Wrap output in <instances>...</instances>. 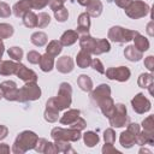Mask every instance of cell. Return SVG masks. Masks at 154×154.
<instances>
[{"instance_id": "1", "label": "cell", "mask_w": 154, "mask_h": 154, "mask_svg": "<svg viewBox=\"0 0 154 154\" xmlns=\"http://www.w3.org/2000/svg\"><path fill=\"white\" fill-rule=\"evenodd\" d=\"M38 140V136L30 130H24L19 132L12 144L11 152L14 154H24L30 149H34L36 146V142Z\"/></svg>"}, {"instance_id": "2", "label": "cell", "mask_w": 154, "mask_h": 154, "mask_svg": "<svg viewBox=\"0 0 154 154\" xmlns=\"http://www.w3.org/2000/svg\"><path fill=\"white\" fill-rule=\"evenodd\" d=\"M52 100H53L54 106L59 111L69 108L71 106V102H72V87H71V84L67 82L60 83L59 89H58V95L52 97Z\"/></svg>"}, {"instance_id": "3", "label": "cell", "mask_w": 154, "mask_h": 154, "mask_svg": "<svg viewBox=\"0 0 154 154\" xmlns=\"http://www.w3.org/2000/svg\"><path fill=\"white\" fill-rule=\"evenodd\" d=\"M41 97V88L36 82H28L22 88L18 89L17 101L24 103L29 101H35Z\"/></svg>"}, {"instance_id": "4", "label": "cell", "mask_w": 154, "mask_h": 154, "mask_svg": "<svg viewBox=\"0 0 154 154\" xmlns=\"http://www.w3.org/2000/svg\"><path fill=\"white\" fill-rule=\"evenodd\" d=\"M137 32H138V31H136V30H130V29H126V28L116 25V26H112V28L108 30L107 37H108L112 42L126 43V42L132 41V38L135 37V35H136Z\"/></svg>"}, {"instance_id": "5", "label": "cell", "mask_w": 154, "mask_h": 154, "mask_svg": "<svg viewBox=\"0 0 154 154\" xmlns=\"http://www.w3.org/2000/svg\"><path fill=\"white\" fill-rule=\"evenodd\" d=\"M124 11H125V14L129 18L140 19L142 17H146L149 13L150 7H149V5L147 2H144L142 0H135V1L132 0L131 4L126 8H124Z\"/></svg>"}, {"instance_id": "6", "label": "cell", "mask_w": 154, "mask_h": 154, "mask_svg": "<svg viewBox=\"0 0 154 154\" xmlns=\"http://www.w3.org/2000/svg\"><path fill=\"white\" fill-rule=\"evenodd\" d=\"M51 137L54 141L55 140H65V141H69V142H77L82 137V134L77 129H72V128L64 129V128H58L57 126V128L52 129Z\"/></svg>"}, {"instance_id": "7", "label": "cell", "mask_w": 154, "mask_h": 154, "mask_svg": "<svg viewBox=\"0 0 154 154\" xmlns=\"http://www.w3.org/2000/svg\"><path fill=\"white\" fill-rule=\"evenodd\" d=\"M109 125L113 128H124L129 123V117H128V111L124 103H117L114 107L113 114L108 118Z\"/></svg>"}, {"instance_id": "8", "label": "cell", "mask_w": 154, "mask_h": 154, "mask_svg": "<svg viewBox=\"0 0 154 154\" xmlns=\"http://www.w3.org/2000/svg\"><path fill=\"white\" fill-rule=\"evenodd\" d=\"M105 75L108 79L126 82L131 76V71L126 66H117V67H108L107 70H105Z\"/></svg>"}, {"instance_id": "9", "label": "cell", "mask_w": 154, "mask_h": 154, "mask_svg": "<svg viewBox=\"0 0 154 154\" xmlns=\"http://www.w3.org/2000/svg\"><path fill=\"white\" fill-rule=\"evenodd\" d=\"M131 106H132V109L138 113V114H143V113H147L150 111L152 108V103L150 101L144 96V94L142 93H138L136 94L132 100H131Z\"/></svg>"}, {"instance_id": "10", "label": "cell", "mask_w": 154, "mask_h": 154, "mask_svg": "<svg viewBox=\"0 0 154 154\" xmlns=\"http://www.w3.org/2000/svg\"><path fill=\"white\" fill-rule=\"evenodd\" d=\"M0 91L4 99L7 101H17L18 87L14 81H4L0 83Z\"/></svg>"}, {"instance_id": "11", "label": "cell", "mask_w": 154, "mask_h": 154, "mask_svg": "<svg viewBox=\"0 0 154 154\" xmlns=\"http://www.w3.org/2000/svg\"><path fill=\"white\" fill-rule=\"evenodd\" d=\"M107 96H111V88L108 84H105V83L97 85L95 89H91V91H90V100L95 105L101 99H105Z\"/></svg>"}, {"instance_id": "12", "label": "cell", "mask_w": 154, "mask_h": 154, "mask_svg": "<svg viewBox=\"0 0 154 154\" xmlns=\"http://www.w3.org/2000/svg\"><path fill=\"white\" fill-rule=\"evenodd\" d=\"M55 69L60 73H70L75 69V61L69 55L60 57V58H58V60L55 63Z\"/></svg>"}, {"instance_id": "13", "label": "cell", "mask_w": 154, "mask_h": 154, "mask_svg": "<svg viewBox=\"0 0 154 154\" xmlns=\"http://www.w3.org/2000/svg\"><path fill=\"white\" fill-rule=\"evenodd\" d=\"M16 75H17V77H19L25 83H28V82H37V75H36V72L32 71L31 69H28L24 64H20L19 63Z\"/></svg>"}, {"instance_id": "14", "label": "cell", "mask_w": 154, "mask_h": 154, "mask_svg": "<svg viewBox=\"0 0 154 154\" xmlns=\"http://www.w3.org/2000/svg\"><path fill=\"white\" fill-rule=\"evenodd\" d=\"M43 117H45V120L48 123H55L59 118V109L54 106L52 97L48 99L46 102V109H45Z\"/></svg>"}, {"instance_id": "15", "label": "cell", "mask_w": 154, "mask_h": 154, "mask_svg": "<svg viewBox=\"0 0 154 154\" xmlns=\"http://www.w3.org/2000/svg\"><path fill=\"white\" fill-rule=\"evenodd\" d=\"M89 28H90V16L87 12H83L78 16L76 31L78 32L79 36L85 35V34H89Z\"/></svg>"}, {"instance_id": "16", "label": "cell", "mask_w": 154, "mask_h": 154, "mask_svg": "<svg viewBox=\"0 0 154 154\" xmlns=\"http://www.w3.org/2000/svg\"><path fill=\"white\" fill-rule=\"evenodd\" d=\"M96 105L99 106V108L101 109L102 114H103L106 118H109V117L113 114V112H114L116 103H114V101H113V99H112L111 96H107V97H105V99H101Z\"/></svg>"}, {"instance_id": "17", "label": "cell", "mask_w": 154, "mask_h": 154, "mask_svg": "<svg viewBox=\"0 0 154 154\" xmlns=\"http://www.w3.org/2000/svg\"><path fill=\"white\" fill-rule=\"evenodd\" d=\"M95 46H96V38H94L89 34L79 36V47H81V49L93 54V52L95 49Z\"/></svg>"}, {"instance_id": "18", "label": "cell", "mask_w": 154, "mask_h": 154, "mask_svg": "<svg viewBox=\"0 0 154 154\" xmlns=\"http://www.w3.org/2000/svg\"><path fill=\"white\" fill-rule=\"evenodd\" d=\"M19 63L12 60H1L0 61V75L1 76H11L16 75Z\"/></svg>"}, {"instance_id": "19", "label": "cell", "mask_w": 154, "mask_h": 154, "mask_svg": "<svg viewBox=\"0 0 154 154\" xmlns=\"http://www.w3.org/2000/svg\"><path fill=\"white\" fill-rule=\"evenodd\" d=\"M31 5H30V0H19L18 2H16L12 7V13L17 17L20 18L23 17L24 13H26L28 11H31Z\"/></svg>"}, {"instance_id": "20", "label": "cell", "mask_w": 154, "mask_h": 154, "mask_svg": "<svg viewBox=\"0 0 154 154\" xmlns=\"http://www.w3.org/2000/svg\"><path fill=\"white\" fill-rule=\"evenodd\" d=\"M79 38V35L76 30H66L63 32V35L60 36V43L63 45V47H69V46H72L73 43L77 42V40Z\"/></svg>"}, {"instance_id": "21", "label": "cell", "mask_w": 154, "mask_h": 154, "mask_svg": "<svg viewBox=\"0 0 154 154\" xmlns=\"http://www.w3.org/2000/svg\"><path fill=\"white\" fill-rule=\"evenodd\" d=\"M79 114H81V111L77 109V108L67 109V111L61 116V118L59 119V122H60L61 125H69V126H70L72 123H75V122L77 120V118L79 117Z\"/></svg>"}, {"instance_id": "22", "label": "cell", "mask_w": 154, "mask_h": 154, "mask_svg": "<svg viewBox=\"0 0 154 154\" xmlns=\"http://www.w3.org/2000/svg\"><path fill=\"white\" fill-rule=\"evenodd\" d=\"M124 57L129 60V61H140L142 58H143V53L140 52L134 45H130V46H126L125 49H124Z\"/></svg>"}, {"instance_id": "23", "label": "cell", "mask_w": 154, "mask_h": 154, "mask_svg": "<svg viewBox=\"0 0 154 154\" xmlns=\"http://www.w3.org/2000/svg\"><path fill=\"white\" fill-rule=\"evenodd\" d=\"M153 82H154V77H153V73H141L138 76V79H137V84L140 88H143V89H148L150 94H153V90H152V87H153Z\"/></svg>"}, {"instance_id": "24", "label": "cell", "mask_w": 154, "mask_h": 154, "mask_svg": "<svg viewBox=\"0 0 154 154\" xmlns=\"http://www.w3.org/2000/svg\"><path fill=\"white\" fill-rule=\"evenodd\" d=\"M87 7V13L90 16V17H99L101 13H102V10H103V5L100 0H90L89 4L85 6Z\"/></svg>"}, {"instance_id": "25", "label": "cell", "mask_w": 154, "mask_h": 154, "mask_svg": "<svg viewBox=\"0 0 154 154\" xmlns=\"http://www.w3.org/2000/svg\"><path fill=\"white\" fill-rule=\"evenodd\" d=\"M91 54L81 49L78 53H77V57H76V64L78 67L81 69H87L90 66V63H91Z\"/></svg>"}, {"instance_id": "26", "label": "cell", "mask_w": 154, "mask_h": 154, "mask_svg": "<svg viewBox=\"0 0 154 154\" xmlns=\"http://www.w3.org/2000/svg\"><path fill=\"white\" fill-rule=\"evenodd\" d=\"M54 57H52L51 54L48 53H45L41 55L40 58V61H38V65H40V69L43 71V72H49L53 70L54 67Z\"/></svg>"}, {"instance_id": "27", "label": "cell", "mask_w": 154, "mask_h": 154, "mask_svg": "<svg viewBox=\"0 0 154 154\" xmlns=\"http://www.w3.org/2000/svg\"><path fill=\"white\" fill-rule=\"evenodd\" d=\"M134 40V46L140 51V52H146L149 49V41L147 37H144L143 35H141L140 32H137L135 35V37L132 38Z\"/></svg>"}, {"instance_id": "28", "label": "cell", "mask_w": 154, "mask_h": 154, "mask_svg": "<svg viewBox=\"0 0 154 154\" xmlns=\"http://www.w3.org/2000/svg\"><path fill=\"white\" fill-rule=\"evenodd\" d=\"M119 142H120L122 147H124V148H131L135 144V135L131 134L129 130H125V131H123L120 134Z\"/></svg>"}, {"instance_id": "29", "label": "cell", "mask_w": 154, "mask_h": 154, "mask_svg": "<svg viewBox=\"0 0 154 154\" xmlns=\"http://www.w3.org/2000/svg\"><path fill=\"white\" fill-rule=\"evenodd\" d=\"M109 51H111L109 41L107 38H100V40H96V46H95V49H94L93 54L94 55H100V54L107 53Z\"/></svg>"}, {"instance_id": "30", "label": "cell", "mask_w": 154, "mask_h": 154, "mask_svg": "<svg viewBox=\"0 0 154 154\" xmlns=\"http://www.w3.org/2000/svg\"><path fill=\"white\" fill-rule=\"evenodd\" d=\"M30 41L32 45H35L36 47H43L47 41H48V37H47V34L43 32V31H36L34 34H31L30 36Z\"/></svg>"}, {"instance_id": "31", "label": "cell", "mask_w": 154, "mask_h": 154, "mask_svg": "<svg viewBox=\"0 0 154 154\" xmlns=\"http://www.w3.org/2000/svg\"><path fill=\"white\" fill-rule=\"evenodd\" d=\"M63 51V45L60 43L59 40H52L48 42L47 48H46V53L51 54L52 57H58Z\"/></svg>"}, {"instance_id": "32", "label": "cell", "mask_w": 154, "mask_h": 154, "mask_svg": "<svg viewBox=\"0 0 154 154\" xmlns=\"http://www.w3.org/2000/svg\"><path fill=\"white\" fill-rule=\"evenodd\" d=\"M77 84L83 91H91L93 89V81L88 75H79L77 77Z\"/></svg>"}, {"instance_id": "33", "label": "cell", "mask_w": 154, "mask_h": 154, "mask_svg": "<svg viewBox=\"0 0 154 154\" xmlns=\"http://www.w3.org/2000/svg\"><path fill=\"white\" fill-rule=\"evenodd\" d=\"M82 137H83L84 144H85L87 147H89V148L95 147V146L99 143V141H100L99 135H97L96 132H94V131H85V132L82 135Z\"/></svg>"}, {"instance_id": "34", "label": "cell", "mask_w": 154, "mask_h": 154, "mask_svg": "<svg viewBox=\"0 0 154 154\" xmlns=\"http://www.w3.org/2000/svg\"><path fill=\"white\" fill-rule=\"evenodd\" d=\"M23 24L26 28H36L37 26V14L32 11H28L23 14Z\"/></svg>"}, {"instance_id": "35", "label": "cell", "mask_w": 154, "mask_h": 154, "mask_svg": "<svg viewBox=\"0 0 154 154\" xmlns=\"http://www.w3.org/2000/svg\"><path fill=\"white\" fill-rule=\"evenodd\" d=\"M54 144L58 149L59 153H76L72 148H71V144L69 141H65V140H55L54 141Z\"/></svg>"}, {"instance_id": "36", "label": "cell", "mask_w": 154, "mask_h": 154, "mask_svg": "<svg viewBox=\"0 0 154 154\" xmlns=\"http://www.w3.org/2000/svg\"><path fill=\"white\" fill-rule=\"evenodd\" d=\"M14 32V29L8 23H0V40L10 38Z\"/></svg>"}, {"instance_id": "37", "label": "cell", "mask_w": 154, "mask_h": 154, "mask_svg": "<svg viewBox=\"0 0 154 154\" xmlns=\"http://www.w3.org/2000/svg\"><path fill=\"white\" fill-rule=\"evenodd\" d=\"M7 54H8V57H10L12 60L20 63V60H22L24 53H23V49H22L20 47L13 46V47H10V48L7 49Z\"/></svg>"}, {"instance_id": "38", "label": "cell", "mask_w": 154, "mask_h": 154, "mask_svg": "<svg viewBox=\"0 0 154 154\" xmlns=\"http://www.w3.org/2000/svg\"><path fill=\"white\" fill-rule=\"evenodd\" d=\"M142 128H143V131H144L147 135L154 136V122H153V116H148L147 118L143 119V122H142Z\"/></svg>"}, {"instance_id": "39", "label": "cell", "mask_w": 154, "mask_h": 154, "mask_svg": "<svg viewBox=\"0 0 154 154\" xmlns=\"http://www.w3.org/2000/svg\"><path fill=\"white\" fill-rule=\"evenodd\" d=\"M51 23V17L48 13L46 12H40L37 14V26L36 28H40V29H43L46 26H48V24Z\"/></svg>"}, {"instance_id": "40", "label": "cell", "mask_w": 154, "mask_h": 154, "mask_svg": "<svg viewBox=\"0 0 154 154\" xmlns=\"http://www.w3.org/2000/svg\"><path fill=\"white\" fill-rule=\"evenodd\" d=\"M54 17H55L57 22H60V23L66 22L67 18H69V11H67V8L63 6V7H60L59 10L54 11Z\"/></svg>"}, {"instance_id": "41", "label": "cell", "mask_w": 154, "mask_h": 154, "mask_svg": "<svg viewBox=\"0 0 154 154\" xmlns=\"http://www.w3.org/2000/svg\"><path fill=\"white\" fill-rule=\"evenodd\" d=\"M103 140H105V143H114L116 142V132L112 128H108L103 131Z\"/></svg>"}, {"instance_id": "42", "label": "cell", "mask_w": 154, "mask_h": 154, "mask_svg": "<svg viewBox=\"0 0 154 154\" xmlns=\"http://www.w3.org/2000/svg\"><path fill=\"white\" fill-rule=\"evenodd\" d=\"M12 13V8L10 7L8 4L0 1V17L1 18H8Z\"/></svg>"}, {"instance_id": "43", "label": "cell", "mask_w": 154, "mask_h": 154, "mask_svg": "<svg viewBox=\"0 0 154 154\" xmlns=\"http://www.w3.org/2000/svg\"><path fill=\"white\" fill-rule=\"evenodd\" d=\"M40 58H41V54L37 51H29L28 54H26V60L30 64H34V65L35 64H38Z\"/></svg>"}, {"instance_id": "44", "label": "cell", "mask_w": 154, "mask_h": 154, "mask_svg": "<svg viewBox=\"0 0 154 154\" xmlns=\"http://www.w3.org/2000/svg\"><path fill=\"white\" fill-rule=\"evenodd\" d=\"M90 66H91L95 71H97L99 73H102V75L105 73V67H103V65H102V63H101V60H100V59H97V58L91 59Z\"/></svg>"}, {"instance_id": "45", "label": "cell", "mask_w": 154, "mask_h": 154, "mask_svg": "<svg viewBox=\"0 0 154 154\" xmlns=\"http://www.w3.org/2000/svg\"><path fill=\"white\" fill-rule=\"evenodd\" d=\"M49 0H30V5L32 10H42L48 5Z\"/></svg>"}, {"instance_id": "46", "label": "cell", "mask_w": 154, "mask_h": 154, "mask_svg": "<svg viewBox=\"0 0 154 154\" xmlns=\"http://www.w3.org/2000/svg\"><path fill=\"white\" fill-rule=\"evenodd\" d=\"M70 128H72V129H77V130L82 131V130H84V129L87 128V122H85L82 117H78L77 120L70 125Z\"/></svg>"}, {"instance_id": "47", "label": "cell", "mask_w": 154, "mask_h": 154, "mask_svg": "<svg viewBox=\"0 0 154 154\" xmlns=\"http://www.w3.org/2000/svg\"><path fill=\"white\" fill-rule=\"evenodd\" d=\"M58 149L55 147V144L53 142H49L47 141L46 146H45V149H43V154H58Z\"/></svg>"}, {"instance_id": "48", "label": "cell", "mask_w": 154, "mask_h": 154, "mask_svg": "<svg viewBox=\"0 0 154 154\" xmlns=\"http://www.w3.org/2000/svg\"><path fill=\"white\" fill-rule=\"evenodd\" d=\"M102 153L103 154H114V153L120 154V150H118L117 148H114L112 143H105V146L102 147Z\"/></svg>"}, {"instance_id": "49", "label": "cell", "mask_w": 154, "mask_h": 154, "mask_svg": "<svg viewBox=\"0 0 154 154\" xmlns=\"http://www.w3.org/2000/svg\"><path fill=\"white\" fill-rule=\"evenodd\" d=\"M48 5H49L51 10L54 12V11H57V10H59L60 7L64 6V1H63V0H49Z\"/></svg>"}, {"instance_id": "50", "label": "cell", "mask_w": 154, "mask_h": 154, "mask_svg": "<svg viewBox=\"0 0 154 154\" xmlns=\"http://www.w3.org/2000/svg\"><path fill=\"white\" fill-rule=\"evenodd\" d=\"M128 128H126V130H129L131 134H134L135 136L141 131V126L137 124V123H128V125H126Z\"/></svg>"}, {"instance_id": "51", "label": "cell", "mask_w": 154, "mask_h": 154, "mask_svg": "<svg viewBox=\"0 0 154 154\" xmlns=\"http://www.w3.org/2000/svg\"><path fill=\"white\" fill-rule=\"evenodd\" d=\"M46 143H47V140H46V138H38L34 149H35L37 153H43V149H45Z\"/></svg>"}, {"instance_id": "52", "label": "cell", "mask_w": 154, "mask_h": 154, "mask_svg": "<svg viewBox=\"0 0 154 154\" xmlns=\"http://www.w3.org/2000/svg\"><path fill=\"white\" fill-rule=\"evenodd\" d=\"M144 66H146L150 72L154 71V57H153V55H148V57L144 59Z\"/></svg>"}, {"instance_id": "53", "label": "cell", "mask_w": 154, "mask_h": 154, "mask_svg": "<svg viewBox=\"0 0 154 154\" xmlns=\"http://www.w3.org/2000/svg\"><path fill=\"white\" fill-rule=\"evenodd\" d=\"M131 1L132 0H114V4L120 8H126L131 4Z\"/></svg>"}, {"instance_id": "54", "label": "cell", "mask_w": 154, "mask_h": 154, "mask_svg": "<svg viewBox=\"0 0 154 154\" xmlns=\"http://www.w3.org/2000/svg\"><path fill=\"white\" fill-rule=\"evenodd\" d=\"M7 135H8V129H7V126L0 125V141L4 140V138H6Z\"/></svg>"}, {"instance_id": "55", "label": "cell", "mask_w": 154, "mask_h": 154, "mask_svg": "<svg viewBox=\"0 0 154 154\" xmlns=\"http://www.w3.org/2000/svg\"><path fill=\"white\" fill-rule=\"evenodd\" d=\"M10 152L11 149L7 143H0V154H8Z\"/></svg>"}, {"instance_id": "56", "label": "cell", "mask_w": 154, "mask_h": 154, "mask_svg": "<svg viewBox=\"0 0 154 154\" xmlns=\"http://www.w3.org/2000/svg\"><path fill=\"white\" fill-rule=\"evenodd\" d=\"M153 25H154V22H153V20H150V22L148 23V25H147V32H148V35H149V36H154Z\"/></svg>"}, {"instance_id": "57", "label": "cell", "mask_w": 154, "mask_h": 154, "mask_svg": "<svg viewBox=\"0 0 154 154\" xmlns=\"http://www.w3.org/2000/svg\"><path fill=\"white\" fill-rule=\"evenodd\" d=\"M4 52H5V45H4L2 40H0V61H1V58H2Z\"/></svg>"}, {"instance_id": "58", "label": "cell", "mask_w": 154, "mask_h": 154, "mask_svg": "<svg viewBox=\"0 0 154 154\" xmlns=\"http://www.w3.org/2000/svg\"><path fill=\"white\" fill-rule=\"evenodd\" d=\"M89 1H90V0H77V2H78L81 6H84V7L89 4Z\"/></svg>"}, {"instance_id": "59", "label": "cell", "mask_w": 154, "mask_h": 154, "mask_svg": "<svg viewBox=\"0 0 154 154\" xmlns=\"http://www.w3.org/2000/svg\"><path fill=\"white\" fill-rule=\"evenodd\" d=\"M138 153H140V154H143V153H147V154H152V152H150L149 149H147V148H141V149L138 150Z\"/></svg>"}, {"instance_id": "60", "label": "cell", "mask_w": 154, "mask_h": 154, "mask_svg": "<svg viewBox=\"0 0 154 154\" xmlns=\"http://www.w3.org/2000/svg\"><path fill=\"white\" fill-rule=\"evenodd\" d=\"M1 97H2V95H1V91H0V99H1Z\"/></svg>"}, {"instance_id": "61", "label": "cell", "mask_w": 154, "mask_h": 154, "mask_svg": "<svg viewBox=\"0 0 154 154\" xmlns=\"http://www.w3.org/2000/svg\"><path fill=\"white\" fill-rule=\"evenodd\" d=\"M63 1H64V2H65V1H66V0H63Z\"/></svg>"}]
</instances>
